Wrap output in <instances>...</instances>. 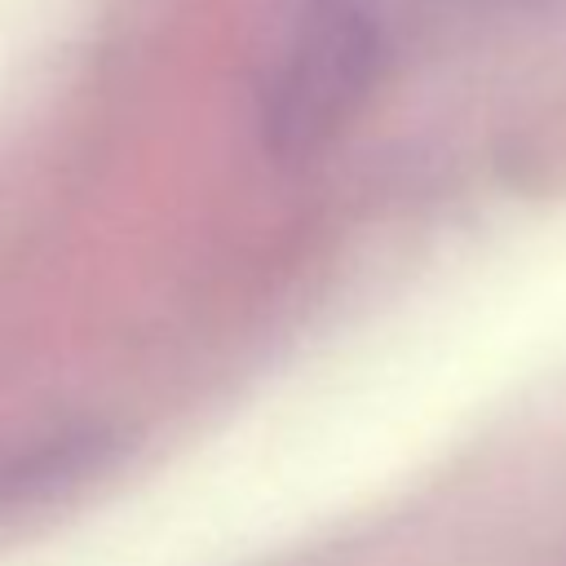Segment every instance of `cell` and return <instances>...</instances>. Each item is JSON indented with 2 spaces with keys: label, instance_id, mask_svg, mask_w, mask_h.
Returning a JSON list of instances; mask_svg holds the SVG:
<instances>
[{
  "label": "cell",
  "instance_id": "6da1fadb",
  "mask_svg": "<svg viewBox=\"0 0 566 566\" xmlns=\"http://www.w3.org/2000/svg\"><path fill=\"white\" fill-rule=\"evenodd\" d=\"M380 44L354 0H301L265 84V137L283 159L332 142L376 80Z\"/></svg>",
  "mask_w": 566,
  "mask_h": 566
},
{
  "label": "cell",
  "instance_id": "7a4b0ae2",
  "mask_svg": "<svg viewBox=\"0 0 566 566\" xmlns=\"http://www.w3.org/2000/svg\"><path fill=\"white\" fill-rule=\"evenodd\" d=\"M111 447L115 442L106 433H62L35 451L13 455L0 469V504H31V500L62 495L66 486L97 473Z\"/></svg>",
  "mask_w": 566,
  "mask_h": 566
}]
</instances>
